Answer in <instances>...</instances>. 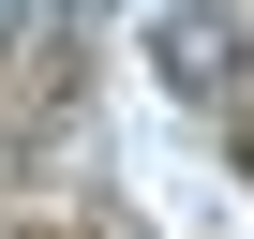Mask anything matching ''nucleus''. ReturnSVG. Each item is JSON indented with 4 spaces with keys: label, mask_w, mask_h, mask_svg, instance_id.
I'll return each instance as SVG.
<instances>
[{
    "label": "nucleus",
    "mask_w": 254,
    "mask_h": 239,
    "mask_svg": "<svg viewBox=\"0 0 254 239\" xmlns=\"http://www.w3.org/2000/svg\"><path fill=\"white\" fill-rule=\"evenodd\" d=\"M30 15H45V0H0V45H15V30H30Z\"/></svg>",
    "instance_id": "nucleus-2"
},
{
    "label": "nucleus",
    "mask_w": 254,
    "mask_h": 239,
    "mask_svg": "<svg viewBox=\"0 0 254 239\" xmlns=\"http://www.w3.org/2000/svg\"><path fill=\"white\" fill-rule=\"evenodd\" d=\"M150 60H165V90H239V15H224V0H165V15H150Z\"/></svg>",
    "instance_id": "nucleus-1"
},
{
    "label": "nucleus",
    "mask_w": 254,
    "mask_h": 239,
    "mask_svg": "<svg viewBox=\"0 0 254 239\" xmlns=\"http://www.w3.org/2000/svg\"><path fill=\"white\" fill-rule=\"evenodd\" d=\"M45 15H120V0H45Z\"/></svg>",
    "instance_id": "nucleus-3"
}]
</instances>
